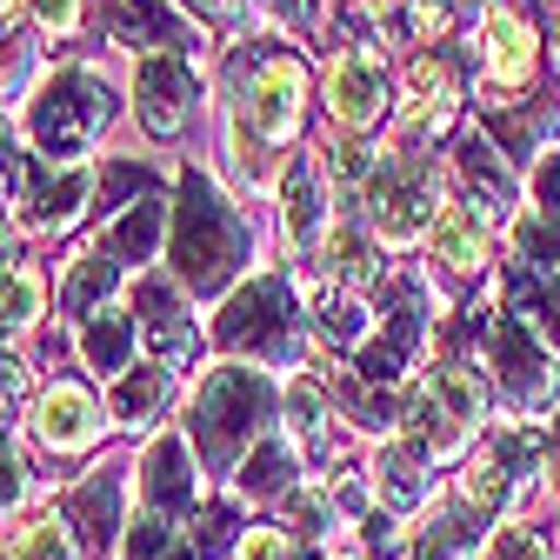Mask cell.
I'll return each mask as SVG.
<instances>
[{
  "mask_svg": "<svg viewBox=\"0 0 560 560\" xmlns=\"http://www.w3.org/2000/svg\"><path fill=\"white\" fill-rule=\"evenodd\" d=\"M174 381H180V374H167V368H154V361L127 368V374L107 387V420H114L120 434H161V413L174 407Z\"/></svg>",
  "mask_w": 560,
  "mask_h": 560,
  "instance_id": "obj_22",
  "label": "cell"
},
{
  "mask_svg": "<svg viewBox=\"0 0 560 560\" xmlns=\"http://www.w3.org/2000/svg\"><path fill=\"white\" fill-rule=\"evenodd\" d=\"M228 480H234V501L241 508H288V494H301V487H307V460H301V447L288 434L273 428Z\"/></svg>",
  "mask_w": 560,
  "mask_h": 560,
  "instance_id": "obj_17",
  "label": "cell"
},
{
  "mask_svg": "<svg viewBox=\"0 0 560 560\" xmlns=\"http://www.w3.org/2000/svg\"><path fill=\"white\" fill-rule=\"evenodd\" d=\"M280 228H288L294 254H320L334 221H327V180L314 174V161H294L288 180H280Z\"/></svg>",
  "mask_w": 560,
  "mask_h": 560,
  "instance_id": "obj_25",
  "label": "cell"
},
{
  "mask_svg": "<svg viewBox=\"0 0 560 560\" xmlns=\"http://www.w3.org/2000/svg\"><path fill=\"white\" fill-rule=\"evenodd\" d=\"M107 428H114V420H107V400H94L81 381H47V387H34V400H27V441H34L40 454L81 460V454L101 447Z\"/></svg>",
  "mask_w": 560,
  "mask_h": 560,
  "instance_id": "obj_12",
  "label": "cell"
},
{
  "mask_svg": "<svg viewBox=\"0 0 560 560\" xmlns=\"http://www.w3.org/2000/svg\"><path fill=\"white\" fill-rule=\"evenodd\" d=\"M88 200H94V174L88 167H54V180H40L34 200H27V228L34 234H67L88 214Z\"/></svg>",
  "mask_w": 560,
  "mask_h": 560,
  "instance_id": "obj_32",
  "label": "cell"
},
{
  "mask_svg": "<svg viewBox=\"0 0 560 560\" xmlns=\"http://www.w3.org/2000/svg\"><path fill=\"white\" fill-rule=\"evenodd\" d=\"M228 560H307V547L280 521H247V534H241V547Z\"/></svg>",
  "mask_w": 560,
  "mask_h": 560,
  "instance_id": "obj_40",
  "label": "cell"
},
{
  "mask_svg": "<svg viewBox=\"0 0 560 560\" xmlns=\"http://www.w3.org/2000/svg\"><path fill=\"white\" fill-rule=\"evenodd\" d=\"M527 194H534V214L560 228V148H540V161L527 167Z\"/></svg>",
  "mask_w": 560,
  "mask_h": 560,
  "instance_id": "obj_41",
  "label": "cell"
},
{
  "mask_svg": "<svg viewBox=\"0 0 560 560\" xmlns=\"http://www.w3.org/2000/svg\"><path fill=\"white\" fill-rule=\"evenodd\" d=\"M273 428H280V387L267 368L221 361L187 394V441L207 460V474H234Z\"/></svg>",
  "mask_w": 560,
  "mask_h": 560,
  "instance_id": "obj_1",
  "label": "cell"
},
{
  "mask_svg": "<svg viewBox=\"0 0 560 560\" xmlns=\"http://www.w3.org/2000/svg\"><path fill=\"white\" fill-rule=\"evenodd\" d=\"M120 560H200V547H194V534H187V527H174V521H154V514H140V521H127Z\"/></svg>",
  "mask_w": 560,
  "mask_h": 560,
  "instance_id": "obj_36",
  "label": "cell"
},
{
  "mask_svg": "<svg viewBox=\"0 0 560 560\" xmlns=\"http://www.w3.org/2000/svg\"><path fill=\"white\" fill-rule=\"evenodd\" d=\"M487 368H494L501 394H508L514 407H527V413L553 407V394H560L553 354H547V347H540L514 314H494V320H487Z\"/></svg>",
  "mask_w": 560,
  "mask_h": 560,
  "instance_id": "obj_13",
  "label": "cell"
},
{
  "mask_svg": "<svg viewBox=\"0 0 560 560\" xmlns=\"http://www.w3.org/2000/svg\"><path fill=\"white\" fill-rule=\"evenodd\" d=\"M214 347L247 368H294L307 354V314L280 273H247L214 314Z\"/></svg>",
  "mask_w": 560,
  "mask_h": 560,
  "instance_id": "obj_5",
  "label": "cell"
},
{
  "mask_svg": "<svg viewBox=\"0 0 560 560\" xmlns=\"http://www.w3.org/2000/svg\"><path fill=\"white\" fill-rule=\"evenodd\" d=\"M420 347H428V294L413 280H394V294L381 307V327L354 347V374L368 387H394L400 374L420 368Z\"/></svg>",
  "mask_w": 560,
  "mask_h": 560,
  "instance_id": "obj_10",
  "label": "cell"
},
{
  "mask_svg": "<svg viewBox=\"0 0 560 560\" xmlns=\"http://www.w3.org/2000/svg\"><path fill=\"white\" fill-rule=\"evenodd\" d=\"M480 534H487V514H474L467 501H447V508H434L420 521V534L407 540L400 560H474Z\"/></svg>",
  "mask_w": 560,
  "mask_h": 560,
  "instance_id": "obj_30",
  "label": "cell"
},
{
  "mask_svg": "<svg viewBox=\"0 0 560 560\" xmlns=\"http://www.w3.org/2000/svg\"><path fill=\"white\" fill-rule=\"evenodd\" d=\"M480 74H487V88H527L534 81V27H527V14L501 8V0L480 14Z\"/></svg>",
  "mask_w": 560,
  "mask_h": 560,
  "instance_id": "obj_21",
  "label": "cell"
},
{
  "mask_svg": "<svg viewBox=\"0 0 560 560\" xmlns=\"http://www.w3.org/2000/svg\"><path fill=\"white\" fill-rule=\"evenodd\" d=\"M8 267H21V260H14V234L0 228V273H8Z\"/></svg>",
  "mask_w": 560,
  "mask_h": 560,
  "instance_id": "obj_48",
  "label": "cell"
},
{
  "mask_svg": "<svg viewBox=\"0 0 560 560\" xmlns=\"http://www.w3.org/2000/svg\"><path fill=\"white\" fill-rule=\"evenodd\" d=\"M547 474H553V487H560V428L547 434Z\"/></svg>",
  "mask_w": 560,
  "mask_h": 560,
  "instance_id": "obj_47",
  "label": "cell"
},
{
  "mask_svg": "<svg viewBox=\"0 0 560 560\" xmlns=\"http://www.w3.org/2000/svg\"><path fill=\"white\" fill-rule=\"evenodd\" d=\"M327 107H334V120L347 127V133H368V127H381L387 120V60L368 47V40H354V47H340L334 60H327Z\"/></svg>",
  "mask_w": 560,
  "mask_h": 560,
  "instance_id": "obj_15",
  "label": "cell"
},
{
  "mask_svg": "<svg viewBox=\"0 0 560 560\" xmlns=\"http://www.w3.org/2000/svg\"><path fill=\"white\" fill-rule=\"evenodd\" d=\"M454 174L467 180V194H474V207H480L487 221H508V214H514L521 180H514V167L501 161V148H494L480 127H467V133L454 140Z\"/></svg>",
  "mask_w": 560,
  "mask_h": 560,
  "instance_id": "obj_19",
  "label": "cell"
},
{
  "mask_svg": "<svg viewBox=\"0 0 560 560\" xmlns=\"http://www.w3.org/2000/svg\"><path fill=\"white\" fill-rule=\"evenodd\" d=\"M487 434V381L467 368V361H434L407 394H400V441L441 467V460H460L474 441Z\"/></svg>",
  "mask_w": 560,
  "mask_h": 560,
  "instance_id": "obj_4",
  "label": "cell"
},
{
  "mask_svg": "<svg viewBox=\"0 0 560 560\" xmlns=\"http://www.w3.org/2000/svg\"><path fill=\"white\" fill-rule=\"evenodd\" d=\"M280 434L301 447L307 467H327L334 460V400H327L320 381H307V374L280 381Z\"/></svg>",
  "mask_w": 560,
  "mask_h": 560,
  "instance_id": "obj_20",
  "label": "cell"
},
{
  "mask_svg": "<svg viewBox=\"0 0 560 560\" xmlns=\"http://www.w3.org/2000/svg\"><path fill=\"white\" fill-rule=\"evenodd\" d=\"M60 521H67V534H74L81 560L120 553V540H127V474L94 467L88 480H74L60 494Z\"/></svg>",
  "mask_w": 560,
  "mask_h": 560,
  "instance_id": "obj_14",
  "label": "cell"
},
{
  "mask_svg": "<svg viewBox=\"0 0 560 560\" xmlns=\"http://www.w3.org/2000/svg\"><path fill=\"white\" fill-rule=\"evenodd\" d=\"M241 114L267 140H294L307 120V67L294 54H247L241 60Z\"/></svg>",
  "mask_w": 560,
  "mask_h": 560,
  "instance_id": "obj_9",
  "label": "cell"
},
{
  "mask_svg": "<svg viewBox=\"0 0 560 560\" xmlns=\"http://www.w3.org/2000/svg\"><path fill=\"white\" fill-rule=\"evenodd\" d=\"M327 174H334V187H354V194H368V180L381 174V154L368 148L361 133H340L334 148H327Z\"/></svg>",
  "mask_w": 560,
  "mask_h": 560,
  "instance_id": "obj_39",
  "label": "cell"
},
{
  "mask_svg": "<svg viewBox=\"0 0 560 560\" xmlns=\"http://www.w3.org/2000/svg\"><path fill=\"white\" fill-rule=\"evenodd\" d=\"M314 260H320L327 288H347V294H374V280H381V260H374V241L361 221H334Z\"/></svg>",
  "mask_w": 560,
  "mask_h": 560,
  "instance_id": "obj_29",
  "label": "cell"
},
{
  "mask_svg": "<svg viewBox=\"0 0 560 560\" xmlns=\"http://www.w3.org/2000/svg\"><path fill=\"white\" fill-rule=\"evenodd\" d=\"M194 101H200V74L187 54H140L133 67V114L148 133H180L194 120Z\"/></svg>",
  "mask_w": 560,
  "mask_h": 560,
  "instance_id": "obj_16",
  "label": "cell"
},
{
  "mask_svg": "<svg viewBox=\"0 0 560 560\" xmlns=\"http://www.w3.org/2000/svg\"><path fill=\"white\" fill-rule=\"evenodd\" d=\"M508 307H514V320L547 347V354H560V273L508 260Z\"/></svg>",
  "mask_w": 560,
  "mask_h": 560,
  "instance_id": "obj_27",
  "label": "cell"
},
{
  "mask_svg": "<svg viewBox=\"0 0 560 560\" xmlns=\"http://www.w3.org/2000/svg\"><path fill=\"white\" fill-rule=\"evenodd\" d=\"M314 560H381V547L368 540V521H361V527H347V534H334V540H327V547H320Z\"/></svg>",
  "mask_w": 560,
  "mask_h": 560,
  "instance_id": "obj_44",
  "label": "cell"
},
{
  "mask_svg": "<svg viewBox=\"0 0 560 560\" xmlns=\"http://www.w3.org/2000/svg\"><path fill=\"white\" fill-rule=\"evenodd\" d=\"M428 254L441 260V273L480 280L487 267H494V234H487V214H474L467 200H441V214L428 228Z\"/></svg>",
  "mask_w": 560,
  "mask_h": 560,
  "instance_id": "obj_18",
  "label": "cell"
},
{
  "mask_svg": "<svg viewBox=\"0 0 560 560\" xmlns=\"http://www.w3.org/2000/svg\"><path fill=\"white\" fill-rule=\"evenodd\" d=\"M161 234H167V194L148 187L140 200H127V214H114V221L101 228L94 247H101L107 260H120V267H140V260H154Z\"/></svg>",
  "mask_w": 560,
  "mask_h": 560,
  "instance_id": "obj_26",
  "label": "cell"
},
{
  "mask_svg": "<svg viewBox=\"0 0 560 560\" xmlns=\"http://www.w3.org/2000/svg\"><path fill=\"white\" fill-rule=\"evenodd\" d=\"M133 347H140V327H133V314L114 307V301L74 327V354H81V368H88L101 387H114V381L133 368Z\"/></svg>",
  "mask_w": 560,
  "mask_h": 560,
  "instance_id": "obj_23",
  "label": "cell"
},
{
  "mask_svg": "<svg viewBox=\"0 0 560 560\" xmlns=\"http://www.w3.org/2000/svg\"><path fill=\"white\" fill-rule=\"evenodd\" d=\"M368 487H374V508L381 514H413L420 501H428V460H420L407 441H381Z\"/></svg>",
  "mask_w": 560,
  "mask_h": 560,
  "instance_id": "obj_31",
  "label": "cell"
},
{
  "mask_svg": "<svg viewBox=\"0 0 560 560\" xmlns=\"http://www.w3.org/2000/svg\"><path fill=\"white\" fill-rule=\"evenodd\" d=\"M314 320H320V334L334 340V347H361L374 327H368V294H347V288H314Z\"/></svg>",
  "mask_w": 560,
  "mask_h": 560,
  "instance_id": "obj_35",
  "label": "cell"
},
{
  "mask_svg": "<svg viewBox=\"0 0 560 560\" xmlns=\"http://www.w3.org/2000/svg\"><path fill=\"white\" fill-rule=\"evenodd\" d=\"M101 21L114 34V47H167L180 54L187 47V21L167 8V0H101Z\"/></svg>",
  "mask_w": 560,
  "mask_h": 560,
  "instance_id": "obj_28",
  "label": "cell"
},
{
  "mask_svg": "<svg viewBox=\"0 0 560 560\" xmlns=\"http://www.w3.org/2000/svg\"><path fill=\"white\" fill-rule=\"evenodd\" d=\"M133 494H140V514L174 521V527H187V521L207 508L200 454H194L187 428H161V434H148V447H140V460H133Z\"/></svg>",
  "mask_w": 560,
  "mask_h": 560,
  "instance_id": "obj_8",
  "label": "cell"
},
{
  "mask_svg": "<svg viewBox=\"0 0 560 560\" xmlns=\"http://www.w3.org/2000/svg\"><path fill=\"white\" fill-rule=\"evenodd\" d=\"M454 101H460V81L441 54H413L400 67V107H407V140L413 133H434L441 120H454Z\"/></svg>",
  "mask_w": 560,
  "mask_h": 560,
  "instance_id": "obj_24",
  "label": "cell"
},
{
  "mask_svg": "<svg viewBox=\"0 0 560 560\" xmlns=\"http://www.w3.org/2000/svg\"><path fill=\"white\" fill-rule=\"evenodd\" d=\"M27 8H34V21L47 34H74L81 27V0H27Z\"/></svg>",
  "mask_w": 560,
  "mask_h": 560,
  "instance_id": "obj_46",
  "label": "cell"
},
{
  "mask_svg": "<svg viewBox=\"0 0 560 560\" xmlns=\"http://www.w3.org/2000/svg\"><path fill=\"white\" fill-rule=\"evenodd\" d=\"M114 120V88L94 74L88 60H60L34 81V94L21 101V127L34 140V154L47 167H81V154L107 133Z\"/></svg>",
  "mask_w": 560,
  "mask_h": 560,
  "instance_id": "obj_3",
  "label": "cell"
},
{
  "mask_svg": "<svg viewBox=\"0 0 560 560\" xmlns=\"http://www.w3.org/2000/svg\"><path fill=\"white\" fill-rule=\"evenodd\" d=\"M241 267H247V214L200 167H187L174 194V280L194 294H228Z\"/></svg>",
  "mask_w": 560,
  "mask_h": 560,
  "instance_id": "obj_2",
  "label": "cell"
},
{
  "mask_svg": "<svg viewBox=\"0 0 560 560\" xmlns=\"http://www.w3.org/2000/svg\"><path fill=\"white\" fill-rule=\"evenodd\" d=\"M553 60H560V27H553Z\"/></svg>",
  "mask_w": 560,
  "mask_h": 560,
  "instance_id": "obj_50",
  "label": "cell"
},
{
  "mask_svg": "<svg viewBox=\"0 0 560 560\" xmlns=\"http://www.w3.org/2000/svg\"><path fill=\"white\" fill-rule=\"evenodd\" d=\"M40 314H47V280L34 267H8V273H0V340L27 334Z\"/></svg>",
  "mask_w": 560,
  "mask_h": 560,
  "instance_id": "obj_37",
  "label": "cell"
},
{
  "mask_svg": "<svg viewBox=\"0 0 560 560\" xmlns=\"http://www.w3.org/2000/svg\"><path fill=\"white\" fill-rule=\"evenodd\" d=\"M27 494H34V480H27V467H21V454H14V428L0 420V514H14Z\"/></svg>",
  "mask_w": 560,
  "mask_h": 560,
  "instance_id": "obj_43",
  "label": "cell"
},
{
  "mask_svg": "<svg viewBox=\"0 0 560 560\" xmlns=\"http://www.w3.org/2000/svg\"><path fill=\"white\" fill-rule=\"evenodd\" d=\"M434 214H441L434 174L413 154V140H400L394 154H381V174L368 180V228L381 247H413V241H428Z\"/></svg>",
  "mask_w": 560,
  "mask_h": 560,
  "instance_id": "obj_7",
  "label": "cell"
},
{
  "mask_svg": "<svg viewBox=\"0 0 560 560\" xmlns=\"http://www.w3.org/2000/svg\"><path fill=\"white\" fill-rule=\"evenodd\" d=\"M228 154H234V174H241L247 187H267V180H273V154H267V140L247 127L241 107L228 114Z\"/></svg>",
  "mask_w": 560,
  "mask_h": 560,
  "instance_id": "obj_38",
  "label": "cell"
},
{
  "mask_svg": "<svg viewBox=\"0 0 560 560\" xmlns=\"http://www.w3.org/2000/svg\"><path fill=\"white\" fill-rule=\"evenodd\" d=\"M0 560H81V547L54 508V514H21L0 527Z\"/></svg>",
  "mask_w": 560,
  "mask_h": 560,
  "instance_id": "obj_33",
  "label": "cell"
},
{
  "mask_svg": "<svg viewBox=\"0 0 560 560\" xmlns=\"http://www.w3.org/2000/svg\"><path fill=\"white\" fill-rule=\"evenodd\" d=\"M14 8H21V0H0V27H8V21H14Z\"/></svg>",
  "mask_w": 560,
  "mask_h": 560,
  "instance_id": "obj_49",
  "label": "cell"
},
{
  "mask_svg": "<svg viewBox=\"0 0 560 560\" xmlns=\"http://www.w3.org/2000/svg\"><path fill=\"white\" fill-rule=\"evenodd\" d=\"M114 288H120V260H107L101 247H81L74 273H67V288H60V307L74 320H88V314H101L114 301Z\"/></svg>",
  "mask_w": 560,
  "mask_h": 560,
  "instance_id": "obj_34",
  "label": "cell"
},
{
  "mask_svg": "<svg viewBox=\"0 0 560 560\" xmlns=\"http://www.w3.org/2000/svg\"><path fill=\"white\" fill-rule=\"evenodd\" d=\"M21 174H27V161H21V148H14V133L0 127V207L21 200Z\"/></svg>",
  "mask_w": 560,
  "mask_h": 560,
  "instance_id": "obj_45",
  "label": "cell"
},
{
  "mask_svg": "<svg viewBox=\"0 0 560 560\" xmlns=\"http://www.w3.org/2000/svg\"><path fill=\"white\" fill-rule=\"evenodd\" d=\"M480 560H553L547 553V540H540V527H527V521H508L494 540L480 547Z\"/></svg>",
  "mask_w": 560,
  "mask_h": 560,
  "instance_id": "obj_42",
  "label": "cell"
},
{
  "mask_svg": "<svg viewBox=\"0 0 560 560\" xmlns=\"http://www.w3.org/2000/svg\"><path fill=\"white\" fill-rule=\"evenodd\" d=\"M133 327H140V347H148L154 368H167V374L200 368L207 334H200V320H194L187 301H180V280L140 273V280H133Z\"/></svg>",
  "mask_w": 560,
  "mask_h": 560,
  "instance_id": "obj_11",
  "label": "cell"
},
{
  "mask_svg": "<svg viewBox=\"0 0 560 560\" xmlns=\"http://www.w3.org/2000/svg\"><path fill=\"white\" fill-rule=\"evenodd\" d=\"M540 467H547V441L534 428H487L454 480V501H467L474 514H521L527 494L540 487Z\"/></svg>",
  "mask_w": 560,
  "mask_h": 560,
  "instance_id": "obj_6",
  "label": "cell"
}]
</instances>
